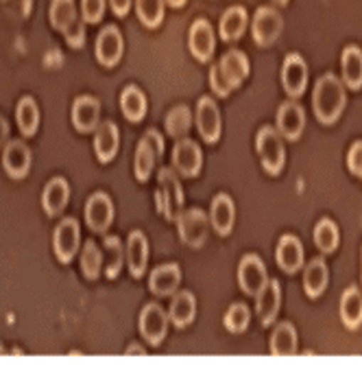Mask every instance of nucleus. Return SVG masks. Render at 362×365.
Instances as JSON below:
<instances>
[{
	"label": "nucleus",
	"instance_id": "c85d7f7f",
	"mask_svg": "<svg viewBox=\"0 0 362 365\" xmlns=\"http://www.w3.org/2000/svg\"><path fill=\"white\" fill-rule=\"evenodd\" d=\"M327 278H330V274H327V264L323 258H314L312 262H308V267L304 272V289L308 293V297H321L325 287H327Z\"/></svg>",
	"mask_w": 362,
	"mask_h": 365
},
{
	"label": "nucleus",
	"instance_id": "58836bf2",
	"mask_svg": "<svg viewBox=\"0 0 362 365\" xmlns=\"http://www.w3.org/2000/svg\"><path fill=\"white\" fill-rule=\"evenodd\" d=\"M101 264H103L101 250L96 247L94 241H87L85 247H83V254H81V269H83L85 278L87 280H96L98 274H101Z\"/></svg>",
	"mask_w": 362,
	"mask_h": 365
},
{
	"label": "nucleus",
	"instance_id": "2eb2a0df",
	"mask_svg": "<svg viewBox=\"0 0 362 365\" xmlns=\"http://www.w3.org/2000/svg\"><path fill=\"white\" fill-rule=\"evenodd\" d=\"M282 304V289L277 280H267V284L262 287V291L255 295V309L262 326H271L280 313Z\"/></svg>",
	"mask_w": 362,
	"mask_h": 365
},
{
	"label": "nucleus",
	"instance_id": "39448f33",
	"mask_svg": "<svg viewBox=\"0 0 362 365\" xmlns=\"http://www.w3.org/2000/svg\"><path fill=\"white\" fill-rule=\"evenodd\" d=\"M208 217L203 210L192 208V210H183L177 217V230L183 243H188L190 247H201L208 239Z\"/></svg>",
	"mask_w": 362,
	"mask_h": 365
},
{
	"label": "nucleus",
	"instance_id": "5701e85b",
	"mask_svg": "<svg viewBox=\"0 0 362 365\" xmlns=\"http://www.w3.org/2000/svg\"><path fill=\"white\" fill-rule=\"evenodd\" d=\"M181 282V269L179 264L175 262H169V264H161V267H157L151 278H149V289L159 295V297H166V295H173L177 291Z\"/></svg>",
	"mask_w": 362,
	"mask_h": 365
},
{
	"label": "nucleus",
	"instance_id": "4468645a",
	"mask_svg": "<svg viewBox=\"0 0 362 365\" xmlns=\"http://www.w3.org/2000/svg\"><path fill=\"white\" fill-rule=\"evenodd\" d=\"M190 53L199 61H210L214 55V29L208 20H194L188 36Z\"/></svg>",
	"mask_w": 362,
	"mask_h": 365
},
{
	"label": "nucleus",
	"instance_id": "8fccbe9b",
	"mask_svg": "<svg viewBox=\"0 0 362 365\" xmlns=\"http://www.w3.org/2000/svg\"><path fill=\"white\" fill-rule=\"evenodd\" d=\"M7 138H9V123L0 116V149L7 145Z\"/></svg>",
	"mask_w": 362,
	"mask_h": 365
},
{
	"label": "nucleus",
	"instance_id": "603ef678",
	"mask_svg": "<svg viewBox=\"0 0 362 365\" xmlns=\"http://www.w3.org/2000/svg\"><path fill=\"white\" fill-rule=\"evenodd\" d=\"M166 3L171 5V7H175V9H179V7H183L188 0H166Z\"/></svg>",
	"mask_w": 362,
	"mask_h": 365
},
{
	"label": "nucleus",
	"instance_id": "f03ea898",
	"mask_svg": "<svg viewBox=\"0 0 362 365\" xmlns=\"http://www.w3.org/2000/svg\"><path fill=\"white\" fill-rule=\"evenodd\" d=\"M157 192H155V202L159 215H164L166 221H177L181 208H183V190L181 184L175 175L173 169L161 167L157 175Z\"/></svg>",
	"mask_w": 362,
	"mask_h": 365
},
{
	"label": "nucleus",
	"instance_id": "ea45409f",
	"mask_svg": "<svg viewBox=\"0 0 362 365\" xmlns=\"http://www.w3.org/2000/svg\"><path fill=\"white\" fill-rule=\"evenodd\" d=\"M153 164H155V151L149 147L147 140H140L138 151H136V162H134V169H136L138 182H147V180L151 178Z\"/></svg>",
	"mask_w": 362,
	"mask_h": 365
},
{
	"label": "nucleus",
	"instance_id": "c9c22d12",
	"mask_svg": "<svg viewBox=\"0 0 362 365\" xmlns=\"http://www.w3.org/2000/svg\"><path fill=\"white\" fill-rule=\"evenodd\" d=\"M192 125V114L186 106H177L166 116V131L173 138H183Z\"/></svg>",
	"mask_w": 362,
	"mask_h": 365
},
{
	"label": "nucleus",
	"instance_id": "20e7f679",
	"mask_svg": "<svg viewBox=\"0 0 362 365\" xmlns=\"http://www.w3.org/2000/svg\"><path fill=\"white\" fill-rule=\"evenodd\" d=\"M282 16L273 7H260L251 22V33L257 46L267 48L282 36Z\"/></svg>",
	"mask_w": 362,
	"mask_h": 365
},
{
	"label": "nucleus",
	"instance_id": "7c9ffc66",
	"mask_svg": "<svg viewBox=\"0 0 362 365\" xmlns=\"http://www.w3.org/2000/svg\"><path fill=\"white\" fill-rule=\"evenodd\" d=\"M341 319L349 330H356L362 324V295L356 287L345 289L341 297Z\"/></svg>",
	"mask_w": 362,
	"mask_h": 365
},
{
	"label": "nucleus",
	"instance_id": "864d4df0",
	"mask_svg": "<svg viewBox=\"0 0 362 365\" xmlns=\"http://www.w3.org/2000/svg\"><path fill=\"white\" fill-rule=\"evenodd\" d=\"M275 3H277V5H286V3H288V0H275Z\"/></svg>",
	"mask_w": 362,
	"mask_h": 365
},
{
	"label": "nucleus",
	"instance_id": "473e14b6",
	"mask_svg": "<svg viewBox=\"0 0 362 365\" xmlns=\"http://www.w3.org/2000/svg\"><path fill=\"white\" fill-rule=\"evenodd\" d=\"M16 118H18V127H20V131L24 136H33L38 131L40 112H38V106H36V101H33L31 96L20 98L18 110H16Z\"/></svg>",
	"mask_w": 362,
	"mask_h": 365
},
{
	"label": "nucleus",
	"instance_id": "a19ab883",
	"mask_svg": "<svg viewBox=\"0 0 362 365\" xmlns=\"http://www.w3.org/2000/svg\"><path fill=\"white\" fill-rule=\"evenodd\" d=\"M105 250H107V267H105V274H107L110 280H114L118 276L120 267H122V260H124L122 258L124 252H122V245H120L118 237H105Z\"/></svg>",
	"mask_w": 362,
	"mask_h": 365
},
{
	"label": "nucleus",
	"instance_id": "a18cd8bd",
	"mask_svg": "<svg viewBox=\"0 0 362 365\" xmlns=\"http://www.w3.org/2000/svg\"><path fill=\"white\" fill-rule=\"evenodd\" d=\"M210 86H212V90H214L218 96H227L229 92L234 90L232 86H229V83L225 81V77L220 75L218 63H214V66H212V71H210Z\"/></svg>",
	"mask_w": 362,
	"mask_h": 365
},
{
	"label": "nucleus",
	"instance_id": "f8f14e48",
	"mask_svg": "<svg viewBox=\"0 0 362 365\" xmlns=\"http://www.w3.org/2000/svg\"><path fill=\"white\" fill-rule=\"evenodd\" d=\"M85 221L90 230L105 232L114 221V204L105 192H94L85 204Z\"/></svg>",
	"mask_w": 362,
	"mask_h": 365
},
{
	"label": "nucleus",
	"instance_id": "cd10ccee",
	"mask_svg": "<svg viewBox=\"0 0 362 365\" xmlns=\"http://www.w3.org/2000/svg\"><path fill=\"white\" fill-rule=\"evenodd\" d=\"M341 66H343L345 86L351 90H360L362 88V51L358 46H345Z\"/></svg>",
	"mask_w": 362,
	"mask_h": 365
},
{
	"label": "nucleus",
	"instance_id": "09e8293b",
	"mask_svg": "<svg viewBox=\"0 0 362 365\" xmlns=\"http://www.w3.org/2000/svg\"><path fill=\"white\" fill-rule=\"evenodd\" d=\"M110 5H112L114 14L122 18L129 11V7H131V0H110Z\"/></svg>",
	"mask_w": 362,
	"mask_h": 365
},
{
	"label": "nucleus",
	"instance_id": "393cba45",
	"mask_svg": "<svg viewBox=\"0 0 362 365\" xmlns=\"http://www.w3.org/2000/svg\"><path fill=\"white\" fill-rule=\"evenodd\" d=\"M68 197H70V188H68V182L63 178H53L46 188H44V195H42V206L46 210L48 217H57L63 212L65 204H68Z\"/></svg>",
	"mask_w": 362,
	"mask_h": 365
},
{
	"label": "nucleus",
	"instance_id": "6ab92c4d",
	"mask_svg": "<svg viewBox=\"0 0 362 365\" xmlns=\"http://www.w3.org/2000/svg\"><path fill=\"white\" fill-rule=\"evenodd\" d=\"M210 221L214 225V230L218 232L220 237H227L229 232L234 227V221H236V208H234V202L232 197L220 192L212 199V210H210Z\"/></svg>",
	"mask_w": 362,
	"mask_h": 365
},
{
	"label": "nucleus",
	"instance_id": "bb28decb",
	"mask_svg": "<svg viewBox=\"0 0 362 365\" xmlns=\"http://www.w3.org/2000/svg\"><path fill=\"white\" fill-rule=\"evenodd\" d=\"M271 354L273 356H292L297 354V330L290 322L277 324L271 335Z\"/></svg>",
	"mask_w": 362,
	"mask_h": 365
},
{
	"label": "nucleus",
	"instance_id": "4c0bfd02",
	"mask_svg": "<svg viewBox=\"0 0 362 365\" xmlns=\"http://www.w3.org/2000/svg\"><path fill=\"white\" fill-rule=\"evenodd\" d=\"M249 319H251L249 307L243 304V302H236V304L229 307V311L225 313V328L229 330V333L240 335V333H245V330H247Z\"/></svg>",
	"mask_w": 362,
	"mask_h": 365
},
{
	"label": "nucleus",
	"instance_id": "0eeeda50",
	"mask_svg": "<svg viewBox=\"0 0 362 365\" xmlns=\"http://www.w3.org/2000/svg\"><path fill=\"white\" fill-rule=\"evenodd\" d=\"M169 313L164 311L157 302H151L142 309L140 315V333L151 346H159L169 333Z\"/></svg>",
	"mask_w": 362,
	"mask_h": 365
},
{
	"label": "nucleus",
	"instance_id": "72a5a7b5",
	"mask_svg": "<svg viewBox=\"0 0 362 365\" xmlns=\"http://www.w3.org/2000/svg\"><path fill=\"white\" fill-rule=\"evenodd\" d=\"M341 235L339 227L332 219H321L314 227V245L321 250V254H332L339 247Z\"/></svg>",
	"mask_w": 362,
	"mask_h": 365
},
{
	"label": "nucleus",
	"instance_id": "de8ad7c7",
	"mask_svg": "<svg viewBox=\"0 0 362 365\" xmlns=\"http://www.w3.org/2000/svg\"><path fill=\"white\" fill-rule=\"evenodd\" d=\"M142 140L149 143V147L155 151V158H161L164 155V138H161V134H159L157 129H149Z\"/></svg>",
	"mask_w": 362,
	"mask_h": 365
},
{
	"label": "nucleus",
	"instance_id": "b1692460",
	"mask_svg": "<svg viewBox=\"0 0 362 365\" xmlns=\"http://www.w3.org/2000/svg\"><path fill=\"white\" fill-rule=\"evenodd\" d=\"M98 116H101V103L94 96H79L73 106V123L79 131L87 134L98 127Z\"/></svg>",
	"mask_w": 362,
	"mask_h": 365
},
{
	"label": "nucleus",
	"instance_id": "423d86ee",
	"mask_svg": "<svg viewBox=\"0 0 362 365\" xmlns=\"http://www.w3.org/2000/svg\"><path fill=\"white\" fill-rule=\"evenodd\" d=\"M282 86L290 98H297L306 92L308 86V66L299 53H290L282 66Z\"/></svg>",
	"mask_w": 362,
	"mask_h": 365
},
{
	"label": "nucleus",
	"instance_id": "7ed1b4c3",
	"mask_svg": "<svg viewBox=\"0 0 362 365\" xmlns=\"http://www.w3.org/2000/svg\"><path fill=\"white\" fill-rule=\"evenodd\" d=\"M255 147H257V155L262 160V167H265V171L269 175H277L284 169V162H286V153H284L280 131L275 127L265 125L257 131Z\"/></svg>",
	"mask_w": 362,
	"mask_h": 365
},
{
	"label": "nucleus",
	"instance_id": "a878e982",
	"mask_svg": "<svg viewBox=\"0 0 362 365\" xmlns=\"http://www.w3.org/2000/svg\"><path fill=\"white\" fill-rule=\"evenodd\" d=\"M247 11L245 7H229L223 16H220V24H218V33L225 42H236L245 29H247Z\"/></svg>",
	"mask_w": 362,
	"mask_h": 365
},
{
	"label": "nucleus",
	"instance_id": "aec40b11",
	"mask_svg": "<svg viewBox=\"0 0 362 365\" xmlns=\"http://www.w3.org/2000/svg\"><path fill=\"white\" fill-rule=\"evenodd\" d=\"M118 127L116 123L112 120H105L96 127L94 131V151H96V158L101 160L103 164L105 162H112L116 158V151H118Z\"/></svg>",
	"mask_w": 362,
	"mask_h": 365
},
{
	"label": "nucleus",
	"instance_id": "a211bd4d",
	"mask_svg": "<svg viewBox=\"0 0 362 365\" xmlns=\"http://www.w3.org/2000/svg\"><path fill=\"white\" fill-rule=\"evenodd\" d=\"M122 57V36L118 26H105L96 40V59L103 66H116Z\"/></svg>",
	"mask_w": 362,
	"mask_h": 365
},
{
	"label": "nucleus",
	"instance_id": "412c9836",
	"mask_svg": "<svg viewBox=\"0 0 362 365\" xmlns=\"http://www.w3.org/2000/svg\"><path fill=\"white\" fill-rule=\"evenodd\" d=\"M127 262H129V272L134 274V278H142L147 272V262H149V243L147 237L140 230H134L129 235L127 241Z\"/></svg>",
	"mask_w": 362,
	"mask_h": 365
},
{
	"label": "nucleus",
	"instance_id": "9b49d317",
	"mask_svg": "<svg viewBox=\"0 0 362 365\" xmlns=\"http://www.w3.org/2000/svg\"><path fill=\"white\" fill-rule=\"evenodd\" d=\"M173 164L183 178H194L201 173L203 155L194 140H179L173 149Z\"/></svg>",
	"mask_w": 362,
	"mask_h": 365
},
{
	"label": "nucleus",
	"instance_id": "c756f323",
	"mask_svg": "<svg viewBox=\"0 0 362 365\" xmlns=\"http://www.w3.org/2000/svg\"><path fill=\"white\" fill-rule=\"evenodd\" d=\"M120 108L127 120L140 123L147 114V98L138 86H127L120 94Z\"/></svg>",
	"mask_w": 362,
	"mask_h": 365
},
{
	"label": "nucleus",
	"instance_id": "f257e3e1",
	"mask_svg": "<svg viewBox=\"0 0 362 365\" xmlns=\"http://www.w3.org/2000/svg\"><path fill=\"white\" fill-rule=\"evenodd\" d=\"M345 103H347V96H345L343 81H339V77L332 73L319 77L314 92H312V108H314L316 120L321 125L336 123L345 110Z\"/></svg>",
	"mask_w": 362,
	"mask_h": 365
},
{
	"label": "nucleus",
	"instance_id": "79ce46f5",
	"mask_svg": "<svg viewBox=\"0 0 362 365\" xmlns=\"http://www.w3.org/2000/svg\"><path fill=\"white\" fill-rule=\"evenodd\" d=\"M81 14H83V20L90 24L101 22L105 14V0H81Z\"/></svg>",
	"mask_w": 362,
	"mask_h": 365
},
{
	"label": "nucleus",
	"instance_id": "37998d69",
	"mask_svg": "<svg viewBox=\"0 0 362 365\" xmlns=\"http://www.w3.org/2000/svg\"><path fill=\"white\" fill-rule=\"evenodd\" d=\"M63 36H65V42H68L73 48H83V44H85V26L79 20H75L68 29L63 31Z\"/></svg>",
	"mask_w": 362,
	"mask_h": 365
},
{
	"label": "nucleus",
	"instance_id": "49530a36",
	"mask_svg": "<svg viewBox=\"0 0 362 365\" xmlns=\"http://www.w3.org/2000/svg\"><path fill=\"white\" fill-rule=\"evenodd\" d=\"M14 16L18 18H28L33 9V0H0Z\"/></svg>",
	"mask_w": 362,
	"mask_h": 365
},
{
	"label": "nucleus",
	"instance_id": "f704fd0d",
	"mask_svg": "<svg viewBox=\"0 0 362 365\" xmlns=\"http://www.w3.org/2000/svg\"><path fill=\"white\" fill-rule=\"evenodd\" d=\"M77 20L75 0H53L50 3V22L57 31H65Z\"/></svg>",
	"mask_w": 362,
	"mask_h": 365
},
{
	"label": "nucleus",
	"instance_id": "2f4dec72",
	"mask_svg": "<svg viewBox=\"0 0 362 365\" xmlns=\"http://www.w3.org/2000/svg\"><path fill=\"white\" fill-rule=\"evenodd\" d=\"M194 313H196L194 295L188 293V291H179V293L173 297V302H171V311H169L171 322H173L177 328H186L188 324H192Z\"/></svg>",
	"mask_w": 362,
	"mask_h": 365
},
{
	"label": "nucleus",
	"instance_id": "c03bdc74",
	"mask_svg": "<svg viewBox=\"0 0 362 365\" xmlns=\"http://www.w3.org/2000/svg\"><path fill=\"white\" fill-rule=\"evenodd\" d=\"M347 167L353 175L362 178V140L353 143L347 153Z\"/></svg>",
	"mask_w": 362,
	"mask_h": 365
},
{
	"label": "nucleus",
	"instance_id": "4be33fe9",
	"mask_svg": "<svg viewBox=\"0 0 362 365\" xmlns=\"http://www.w3.org/2000/svg\"><path fill=\"white\" fill-rule=\"evenodd\" d=\"M218 68H220V75L225 77V81L229 86L238 88L249 75V59L243 51H229L218 61Z\"/></svg>",
	"mask_w": 362,
	"mask_h": 365
},
{
	"label": "nucleus",
	"instance_id": "6e6552de",
	"mask_svg": "<svg viewBox=\"0 0 362 365\" xmlns=\"http://www.w3.org/2000/svg\"><path fill=\"white\" fill-rule=\"evenodd\" d=\"M79 223L75 219H63L57 230H55V239H53V247H55V256L59 262H70L79 250Z\"/></svg>",
	"mask_w": 362,
	"mask_h": 365
},
{
	"label": "nucleus",
	"instance_id": "e433bc0d",
	"mask_svg": "<svg viewBox=\"0 0 362 365\" xmlns=\"http://www.w3.org/2000/svg\"><path fill=\"white\" fill-rule=\"evenodd\" d=\"M138 18L147 29L159 26L164 18V0H136Z\"/></svg>",
	"mask_w": 362,
	"mask_h": 365
},
{
	"label": "nucleus",
	"instance_id": "f3484780",
	"mask_svg": "<svg viewBox=\"0 0 362 365\" xmlns=\"http://www.w3.org/2000/svg\"><path fill=\"white\" fill-rule=\"evenodd\" d=\"M280 269L286 274H297L304 267V245L297 237L292 235H284L277 243V252H275Z\"/></svg>",
	"mask_w": 362,
	"mask_h": 365
},
{
	"label": "nucleus",
	"instance_id": "9d476101",
	"mask_svg": "<svg viewBox=\"0 0 362 365\" xmlns=\"http://www.w3.org/2000/svg\"><path fill=\"white\" fill-rule=\"evenodd\" d=\"M306 127V112L294 101H286L277 110V131L286 140H297L304 134Z\"/></svg>",
	"mask_w": 362,
	"mask_h": 365
},
{
	"label": "nucleus",
	"instance_id": "dca6fc26",
	"mask_svg": "<svg viewBox=\"0 0 362 365\" xmlns=\"http://www.w3.org/2000/svg\"><path fill=\"white\" fill-rule=\"evenodd\" d=\"M3 167L9 178L22 180L28 175L31 167V151L22 140H11L3 147Z\"/></svg>",
	"mask_w": 362,
	"mask_h": 365
},
{
	"label": "nucleus",
	"instance_id": "1a4fd4ad",
	"mask_svg": "<svg viewBox=\"0 0 362 365\" xmlns=\"http://www.w3.org/2000/svg\"><path fill=\"white\" fill-rule=\"evenodd\" d=\"M267 267L255 254H247L238 264V282L247 295H257L267 284Z\"/></svg>",
	"mask_w": 362,
	"mask_h": 365
},
{
	"label": "nucleus",
	"instance_id": "ddd939ff",
	"mask_svg": "<svg viewBox=\"0 0 362 365\" xmlns=\"http://www.w3.org/2000/svg\"><path fill=\"white\" fill-rule=\"evenodd\" d=\"M196 127L206 143H216L220 138V112L210 96H201L196 106Z\"/></svg>",
	"mask_w": 362,
	"mask_h": 365
},
{
	"label": "nucleus",
	"instance_id": "3c124183",
	"mask_svg": "<svg viewBox=\"0 0 362 365\" xmlns=\"http://www.w3.org/2000/svg\"><path fill=\"white\" fill-rule=\"evenodd\" d=\"M127 354H140V356H144L147 350H142V348H138V346H131V348L127 350Z\"/></svg>",
	"mask_w": 362,
	"mask_h": 365
}]
</instances>
